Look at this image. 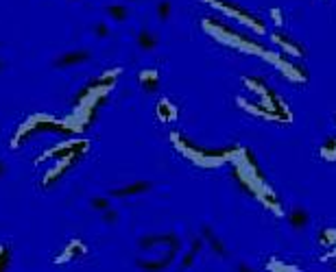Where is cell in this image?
Segmentation results:
<instances>
[{"instance_id": "ba28073f", "label": "cell", "mask_w": 336, "mask_h": 272, "mask_svg": "<svg viewBox=\"0 0 336 272\" xmlns=\"http://www.w3.org/2000/svg\"><path fill=\"white\" fill-rule=\"evenodd\" d=\"M155 114H157V118L162 122H173L175 118H177V107L168 100V98H162L157 102V109H155Z\"/></svg>"}, {"instance_id": "cb8c5ba5", "label": "cell", "mask_w": 336, "mask_h": 272, "mask_svg": "<svg viewBox=\"0 0 336 272\" xmlns=\"http://www.w3.org/2000/svg\"><path fill=\"white\" fill-rule=\"evenodd\" d=\"M330 257H336V248H334V250H330V255H325L323 259H330Z\"/></svg>"}, {"instance_id": "d6986e66", "label": "cell", "mask_w": 336, "mask_h": 272, "mask_svg": "<svg viewBox=\"0 0 336 272\" xmlns=\"http://www.w3.org/2000/svg\"><path fill=\"white\" fill-rule=\"evenodd\" d=\"M271 20L275 22L277 29H282L284 26V16H282V9H277V7H273L271 9Z\"/></svg>"}, {"instance_id": "44dd1931", "label": "cell", "mask_w": 336, "mask_h": 272, "mask_svg": "<svg viewBox=\"0 0 336 272\" xmlns=\"http://www.w3.org/2000/svg\"><path fill=\"white\" fill-rule=\"evenodd\" d=\"M103 220L107 222V225H111V222H116V220H118V213H116L114 209L109 207V209H105V213H103Z\"/></svg>"}, {"instance_id": "5b68a950", "label": "cell", "mask_w": 336, "mask_h": 272, "mask_svg": "<svg viewBox=\"0 0 336 272\" xmlns=\"http://www.w3.org/2000/svg\"><path fill=\"white\" fill-rule=\"evenodd\" d=\"M88 59H90L88 50H72V52H64L61 57L55 59V66L57 68H70V66H79Z\"/></svg>"}, {"instance_id": "9c48e42d", "label": "cell", "mask_w": 336, "mask_h": 272, "mask_svg": "<svg viewBox=\"0 0 336 272\" xmlns=\"http://www.w3.org/2000/svg\"><path fill=\"white\" fill-rule=\"evenodd\" d=\"M151 190V183H131L127 187H120V190H111V196H134V194H142V192H149Z\"/></svg>"}, {"instance_id": "4fadbf2b", "label": "cell", "mask_w": 336, "mask_h": 272, "mask_svg": "<svg viewBox=\"0 0 336 272\" xmlns=\"http://www.w3.org/2000/svg\"><path fill=\"white\" fill-rule=\"evenodd\" d=\"M321 157L325 161H336V137H325V142L321 144Z\"/></svg>"}, {"instance_id": "277c9868", "label": "cell", "mask_w": 336, "mask_h": 272, "mask_svg": "<svg viewBox=\"0 0 336 272\" xmlns=\"http://www.w3.org/2000/svg\"><path fill=\"white\" fill-rule=\"evenodd\" d=\"M262 59H267L269 61V64H273V66H275L277 70H279V72H282L284 76H286V79H290L292 83H306L308 81V76L302 72V70H299V68H295V66H292L290 64V61H286V59H282V57H279V55L277 52H271V50H264V55H262Z\"/></svg>"}, {"instance_id": "7c38bea8", "label": "cell", "mask_w": 336, "mask_h": 272, "mask_svg": "<svg viewBox=\"0 0 336 272\" xmlns=\"http://www.w3.org/2000/svg\"><path fill=\"white\" fill-rule=\"evenodd\" d=\"M203 235H205V242L214 248V253H216V255L225 257V246H223V242L212 233V229H209V227H203Z\"/></svg>"}, {"instance_id": "ffe728a7", "label": "cell", "mask_w": 336, "mask_h": 272, "mask_svg": "<svg viewBox=\"0 0 336 272\" xmlns=\"http://www.w3.org/2000/svg\"><path fill=\"white\" fill-rule=\"evenodd\" d=\"M92 207L99 209V211H105V209H109V200L103 198V196H101V198H94V200H92Z\"/></svg>"}, {"instance_id": "d4e9b609", "label": "cell", "mask_w": 336, "mask_h": 272, "mask_svg": "<svg viewBox=\"0 0 336 272\" xmlns=\"http://www.w3.org/2000/svg\"><path fill=\"white\" fill-rule=\"evenodd\" d=\"M3 172H5V164H3V161H0V174H3Z\"/></svg>"}, {"instance_id": "7402d4cb", "label": "cell", "mask_w": 336, "mask_h": 272, "mask_svg": "<svg viewBox=\"0 0 336 272\" xmlns=\"http://www.w3.org/2000/svg\"><path fill=\"white\" fill-rule=\"evenodd\" d=\"M96 35H99V37H107V35H109L107 24H99V26H96Z\"/></svg>"}, {"instance_id": "603a6c76", "label": "cell", "mask_w": 336, "mask_h": 272, "mask_svg": "<svg viewBox=\"0 0 336 272\" xmlns=\"http://www.w3.org/2000/svg\"><path fill=\"white\" fill-rule=\"evenodd\" d=\"M238 272H256L249 263H238Z\"/></svg>"}, {"instance_id": "2e32d148", "label": "cell", "mask_w": 336, "mask_h": 272, "mask_svg": "<svg viewBox=\"0 0 336 272\" xmlns=\"http://www.w3.org/2000/svg\"><path fill=\"white\" fill-rule=\"evenodd\" d=\"M267 268H269L271 272H299L295 266H288V263H282L279 259H271V261L267 263Z\"/></svg>"}, {"instance_id": "ac0fdd59", "label": "cell", "mask_w": 336, "mask_h": 272, "mask_svg": "<svg viewBox=\"0 0 336 272\" xmlns=\"http://www.w3.org/2000/svg\"><path fill=\"white\" fill-rule=\"evenodd\" d=\"M171 3H168V0H162V3L157 5V16L162 18V20H168V16H171Z\"/></svg>"}, {"instance_id": "8992f818", "label": "cell", "mask_w": 336, "mask_h": 272, "mask_svg": "<svg viewBox=\"0 0 336 272\" xmlns=\"http://www.w3.org/2000/svg\"><path fill=\"white\" fill-rule=\"evenodd\" d=\"M271 41L273 44H277L279 48H282V52H286V55H290V57H297V59H304V50L299 48L297 44H292L290 39H286L284 35H279V33H273L271 35Z\"/></svg>"}, {"instance_id": "7a4b0ae2", "label": "cell", "mask_w": 336, "mask_h": 272, "mask_svg": "<svg viewBox=\"0 0 336 272\" xmlns=\"http://www.w3.org/2000/svg\"><path fill=\"white\" fill-rule=\"evenodd\" d=\"M203 29H205V33L212 35L214 39H219L221 44H225L229 48H236V50H240V52L258 55V57H262L264 50H267V48H262L260 44H254V41L244 39L240 33H236L234 29H229V26L214 24L212 20H203Z\"/></svg>"}, {"instance_id": "52a82bcc", "label": "cell", "mask_w": 336, "mask_h": 272, "mask_svg": "<svg viewBox=\"0 0 336 272\" xmlns=\"http://www.w3.org/2000/svg\"><path fill=\"white\" fill-rule=\"evenodd\" d=\"M288 225L295 229V231H304V229L310 225V213H308V209H304V207L290 209V213H288Z\"/></svg>"}, {"instance_id": "30bf717a", "label": "cell", "mask_w": 336, "mask_h": 272, "mask_svg": "<svg viewBox=\"0 0 336 272\" xmlns=\"http://www.w3.org/2000/svg\"><path fill=\"white\" fill-rule=\"evenodd\" d=\"M140 83L149 89V92H155L157 89V83H159V72L155 68L153 70H144V72H140Z\"/></svg>"}, {"instance_id": "5bb4252c", "label": "cell", "mask_w": 336, "mask_h": 272, "mask_svg": "<svg viewBox=\"0 0 336 272\" xmlns=\"http://www.w3.org/2000/svg\"><path fill=\"white\" fill-rule=\"evenodd\" d=\"M107 13H109L111 20H116V22H124V20L129 18L127 7H122V5H111V7H107Z\"/></svg>"}, {"instance_id": "3957f363", "label": "cell", "mask_w": 336, "mask_h": 272, "mask_svg": "<svg viewBox=\"0 0 336 272\" xmlns=\"http://www.w3.org/2000/svg\"><path fill=\"white\" fill-rule=\"evenodd\" d=\"M205 3H207L209 7H214V9L223 11V13H225V16H229V18L238 20V22H240V24H247L249 29H254L258 35H264V33H267V29H264V24H262L260 20H258V18L249 16V13H244L242 9H238V7H234V5H227L225 0H205Z\"/></svg>"}, {"instance_id": "6da1fadb", "label": "cell", "mask_w": 336, "mask_h": 272, "mask_svg": "<svg viewBox=\"0 0 336 272\" xmlns=\"http://www.w3.org/2000/svg\"><path fill=\"white\" fill-rule=\"evenodd\" d=\"M171 142L177 146L179 152L184 155L186 159H190L194 166H199V168H219L225 161H229L234 155V152H223V150H203V148H197V146H192L190 142H186L184 137H181L177 131L171 133Z\"/></svg>"}, {"instance_id": "9a60e30c", "label": "cell", "mask_w": 336, "mask_h": 272, "mask_svg": "<svg viewBox=\"0 0 336 272\" xmlns=\"http://www.w3.org/2000/svg\"><path fill=\"white\" fill-rule=\"evenodd\" d=\"M242 81H244V85H247L249 89H254V92H258L260 96H267L269 94V89L264 87V83L260 79H249V76H244Z\"/></svg>"}, {"instance_id": "8fae6325", "label": "cell", "mask_w": 336, "mask_h": 272, "mask_svg": "<svg viewBox=\"0 0 336 272\" xmlns=\"http://www.w3.org/2000/svg\"><path fill=\"white\" fill-rule=\"evenodd\" d=\"M138 46L142 48V50H153V48L157 46V37L153 35L151 31H140L138 33Z\"/></svg>"}, {"instance_id": "e0dca14e", "label": "cell", "mask_w": 336, "mask_h": 272, "mask_svg": "<svg viewBox=\"0 0 336 272\" xmlns=\"http://www.w3.org/2000/svg\"><path fill=\"white\" fill-rule=\"evenodd\" d=\"M321 244H323L325 248H330L336 244V229H323V233H321Z\"/></svg>"}]
</instances>
